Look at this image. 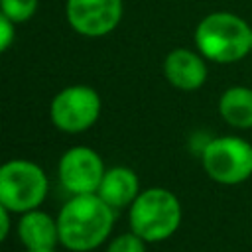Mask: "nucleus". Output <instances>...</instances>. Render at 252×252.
<instances>
[{
  "instance_id": "nucleus-8",
  "label": "nucleus",
  "mask_w": 252,
  "mask_h": 252,
  "mask_svg": "<svg viewBox=\"0 0 252 252\" xmlns=\"http://www.w3.org/2000/svg\"><path fill=\"white\" fill-rule=\"evenodd\" d=\"M122 0H67L65 16L73 32L85 37H104L122 20Z\"/></svg>"
},
{
  "instance_id": "nucleus-11",
  "label": "nucleus",
  "mask_w": 252,
  "mask_h": 252,
  "mask_svg": "<svg viewBox=\"0 0 252 252\" xmlns=\"http://www.w3.org/2000/svg\"><path fill=\"white\" fill-rule=\"evenodd\" d=\"M140 191L142 189L136 171L126 165H114L104 171L96 195L114 211H120V209H128L134 203V199L140 195Z\"/></svg>"
},
{
  "instance_id": "nucleus-4",
  "label": "nucleus",
  "mask_w": 252,
  "mask_h": 252,
  "mask_svg": "<svg viewBox=\"0 0 252 252\" xmlns=\"http://www.w3.org/2000/svg\"><path fill=\"white\" fill-rule=\"evenodd\" d=\"M47 175L35 161L14 158L0 165V203L10 213L39 209L47 197Z\"/></svg>"
},
{
  "instance_id": "nucleus-16",
  "label": "nucleus",
  "mask_w": 252,
  "mask_h": 252,
  "mask_svg": "<svg viewBox=\"0 0 252 252\" xmlns=\"http://www.w3.org/2000/svg\"><path fill=\"white\" fill-rule=\"evenodd\" d=\"M10 211L0 203V244L8 238L10 234V228H12V219H10Z\"/></svg>"
},
{
  "instance_id": "nucleus-10",
  "label": "nucleus",
  "mask_w": 252,
  "mask_h": 252,
  "mask_svg": "<svg viewBox=\"0 0 252 252\" xmlns=\"http://www.w3.org/2000/svg\"><path fill=\"white\" fill-rule=\"evenodd\" d=\"M16 232L24 250H55L59 244L57 217H51L41 209L22 213Z\"/></svg>"
},
{
  "instance_id": "nucleus-14",
  "label": "nucleus",
  "mask_w": 252,
  "mask_h": 252,
  "mask_svg": "<svg viewBox=\"0 0 252 252\" xmlns=\"http://www.w3.org/2000/svg\"><path fill=\"white\" fill-rule=\"evenodd\" d=\"M146 244H148L146 240H142L138 234H134L130 230V232H122V234L114 236L108 242L106 252H148Z\"/></svg>"
},
{
  "instance_id": "nucleus-5",
  "label": "nucleus",
  "mask_w": 252,
  "mask_h": 252,
  "mask_svg": "<svg viewBox=\"0 0 252 252\" xmlns=\"http://www.w3.org/2000/svg\"><path fill=\"white\" fill-rule=\"evenodd\" d=\"M205 173L219 185H240L252 177V144L226 134L211 138L201 150Z\"/></svg>"
},
{
  "instance_id": "nucleus-1",
  "label": "nucleus",
  "mask_w": 252,
  "mask_h": 252,
  "mask_svg": "<svg viewBox=\"0 0 252 252\" xmlns=\"http://www.w3.org/2000/svg\"><path fill=\"white\" fill-rule=\"evenodd\" d=\"M114 219L116 211L96 193L71 195L57 213L59 244L71 252H91L108 240Z\"/></svg>"
},
{
  "instance_id": "nucleus-18",
  "label": "nucleus",
  "mask_w": 252,
  "mask_h": 252,
  "mask_svg": "<svg viewBox=\"0 0 252 252\" xmlns=\"http://www.w3.org/2000/svg\"><path fill=\"white\" fill-rule=\"evenodd\" d=\"M250 53H252V37H250Z\"/></svg>"
},
{
  "instance_id": "nucleus-9",
  "label": "nucleus",
  "mask_w": 252,
  "mask_h": 252,
  "mask_svg": "<svg viewBox=\"0 0 252 252\" xmlns=\"http://www.w3.org/2000/svg\"><path fill=\"white\" fill-rule=\"evenodd\" d=\"M209 75L207 59L197 49L175 47L163 59L165 81L179 91H197L205 85Z\"/></svg>"
},
{
  "instance_id": "nucleus-2",
  "label": "nucleus",
  "mask_w": 252,
  "mask_h": 252,
  "mask_svg": "<svg viewBox=\"0 0 252 252\" xmlns=\"http://www.w3.org/2000/svg\"><path fill=\"white\" fill-rule=\"evenodd\" d=\"M252 28L232 12H211L199 20L193 41L197 51L213 63H236L250 53Z\"/></svg>"
},
{
  "instance_id": "nucleus-13",
  "label": "nucleus",
  "mask_w": 252,
  "mask_h": 252,
  "mask_svg": "<svg viewBox=\"0 0 252 252\" xmlns=\"http://www.w3.org/2000/svg\"><path fill=\"white\" fill-rule=\"evenodd\" d=\"M37 4L39 0H0V12L18 26L33 18Z\"/></svg>"
},
{
  "instance_id": "nucleus-6",
  "label": "nucleus",
  "mask_w": 252,
  "mask_h": 252,
  "mask_svg": "<svg viewBox=\"0 0 252 252\" xmlns=\"http://www.w3.org/2000/svg\"><path fill=\"white\" fill-rule=\"evenodd\" d=\"M102 100L89 85H69L61 89L49 104L53 126L65 134H81L93 128L100 116Z\"/></svg>"
},
{
  "instance_id": "nucleus-3",
  "label": "nucleus",
  "mask_w": 252,
  "mask_h": 252,
  "mask_svg": "<svg viewBox=\"0 0 252 252\" xmlns=\"http://www.w3.org/2000/svg\"><path fill=\"white\" fill-rule=\"evenodd\" d=\"M183 209L177 195L165 187L142 189L128 207L130 230L142 240L161 242L177 232L181 226Z\"/></svg>"
},
{
  "instance_id": "nucleus-15",
  "label": "nucleus",
  "mask_w": 252,
  "mask_h": 252,
  "mask_svg": "<svg viewBox=\"0 0 252 252\" xmlns=\"http://www.w3.org/2000/svg\"><path fill=\"white\" fill-rule=\"evenodd\" d=\"M14 39H16V24L0 12V53L8 51Z\"/></svg>"
},
{
  "instance_id": "nucleus-17",
  "label": "nucleus",
  "mask_w": 252,
  "mask_h": 252,
  "mask_svg": "<svg viewBox=\"0 0 252 252\" xmlns=\"http://www.w3.org/2000/svg\"><path fill=\"white\" fill-rule=\"evenodd\" d=\"M24 252H57V250H24Z\"/></svg>"
},
{
  "instance_id": "nucleus-12",
  "label": "nucleus",
  "mask_w": 252,
  "mask_h": 252,
  "mask_svg": "<svg viewBox=\"0 0 252 252\" xmlns=\"http://www.w3.org/2000/svg\"><path fill=\"white\" fill-rule=\"evenodd\" d=\"M219 114L228 126L236 130H250L252 128V89L234 85L222 91L219 98Z\"/></svg>"
},
{
  "instance_id": "nucleus-7",
  "label": "nucleus",
  "mask_w": 252,
  "mask_h": 252,
  "mask_svg": "<svg viewBox=\"0 0 252 252\" xmlns=\"http://www.w3.org/2000/svg\"><path fill=\"white\" fill-rule=\"evenodd\" d=\"M106 167L98 152L89 146H73L59 158L57 177L71 195L96 193Z\"/></svg>"
}]
</instances>
